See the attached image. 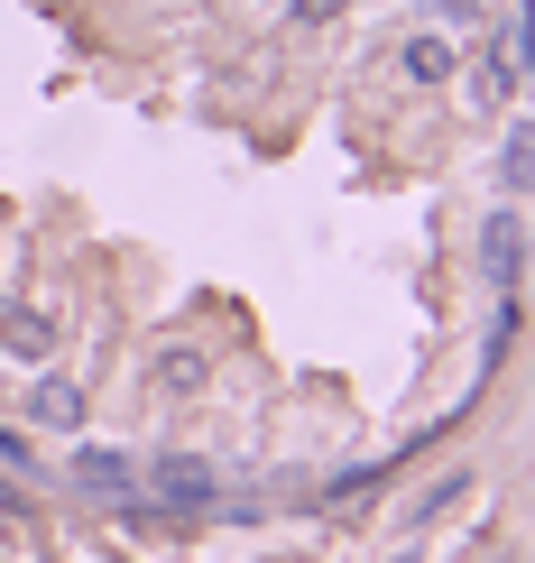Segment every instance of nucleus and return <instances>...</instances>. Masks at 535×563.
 <instances>
[{
    "instance_id": "obj_1",
    "label": "nucleus",
    "mask_w": 535,
    "mask_h": 563,
    "mask_svg": "<svg viewBox=\"0 0 535 563\" xmlns=\"http://www.w3.org/2000/svg\"><path fill=\"white\" fill-rule=\"evenodd\" d=\"M480 268H490L499 296H517V277H526V222L517 213H490V231H480Z\"/></svg>"
},
{
    "instance_id": "obj_2",
    "label": "nucleus",
    "mask_w": 535,
    "mask_h": 563,
    "mask_svg": "<svg viewBox=\"0 0 535 563\" xmlns=\"http://www.w3.org/2000/svg\"><path fill=\"white\" fill-rule=\"evenodd\" d=\"M75 481L92 489V499H130V489H138L130 453H75Z\"/></svg>"
},
{
    "instance_id": "obj_3",
    "label": "nucleus",
    "mask_w": 535,
    "mask_h": 563,
    "mask_svg": "<svg viewBox=\"0 0 535 563\" xmlns=\"http://www.w3.org/2000/svg\"><path fill=\"white\" fill-rule=\"evenodd\" d=\"M0 351L46 361V351H56V314H29V305H19V314H0Z\"/></svg>"
},
{
    "instance_id": "obj_4",
    "label": "nucleus",
    "mask_w": 535,
    "mask_h": 563,
    "mask_svg": "<svg viewBox=\"0 0 535 563\" xmlns=\"http://www.w3.org/2000/svg\"><path fill=\"white\" fill-rule=\"evenodd\" d=\"M157 499H167V508H203V499H213V472H203V462H157Z\"/></svg>"
},
{
    "instance_id": "obj_5",
    "label": "nucleus",
    "mask_w": 535,
    "mask_h": 563,
    "mask_svg": "<svg viewBox=\"0 0 535 563\" xmlns=\"http://www.w3.org/2000/svg\"><path fill=\"white\" fill-rule=\"evenodd\" d=\"M148 379L167 388V397H194V388H203V351H157V361H148Z\"/></svg>"
},
{
    "instance_id": "obj_6",
    "label": "nucleus",
    "mask_w": 535,
    "mask_h": 563,
    "mask_svg": "<svg viewBox=\"0 0 535 563\" xmlns=\"http://www.w3.org/2000/svg\"><path fill=\"white\" fill-rule=\"evenodd\" d=\"M499 176L517 185V195H535V121H517V130H508V157H499Z\"/></svg>"
},
{
    "instance_id": "obj_7",
    "label": "nucleus",
    "mask_w": 535,
    "mask_h": 563,
    "mask_svg": "<svg viewBox=\"0 0 535 563\" xmlns=\"http://www.w3.org/2000/svg\"><path fill=\"white\" fill-rule=\"evenodd\" d=\"M406 75L415 84H453V46L444 37H406Z\"/></svg>"
},
{
    "instance_id": "obj_8",
    "label": "nucleus",
    "mask_w": 535,
    "mask_h": 563,
    "mask_svg": "<svg viewBox=\"0 0 535 563\" xmlns=\"http://www.w3.org/2000/svg\"><path fill=\"white\" fill-rule=\"evenodd\" d=\"M471 102H508V46H480V65H471Z\"/></svg>"
},
{
    "instance_id": "obj_9",
    "label": "nucleus",
    "mask_w": 535,
    "mask_h": 563,
    "mask_svg": "<svg viewBox=\"0 0 535 563\" xmlns=\"http://www.w3.org/2000/svg\"><path fill=\"white\" fill-rule=\"evenodd\" d=\"M37 416H46V426H75V416H83V397L65 388V379H37Z\"/></svg>"
},
{
    "instance_id": "obj_10",
    "label": "nucleus",
    "mask_w": 535,
    "mask_h": 563,
    "mask_svg": "<svg viewBox=\"0 0 535 563\" xmlns=\"http://www.w3.org/2000/svg\"><path fill=\"white\" fill-rule=\"evenodd\" d=\"M388 472H398V462H360V472H352V481L333 489V508H360V499H369V489H379Z\"/></svg>"
},
{
    "instance_id": "obj_11",
    "label": "nucleus",
    "mask_w": 535,
    "mask_h": 563,
    "mask_svg": "<svg viewBox=\"0 0 535 563\" xmlns=\"http://www.w3.org/2000/svg\"><path fill=\"white\" fill-rule=\"evenodd\" d=\"M425 10H434V19H453V29H471V19H480V0H425Z\"/></svg>"
},
{
    "instance_id": "obj_12",
    "label": "nucleus",
    "mask_w": 535,
    "mask_h": 563,
    "mask_svg": "<svg viewBox=\"0 0 535 563\" xmlns=\"http://www.w3.org/2000/svg\"><path fill=\"white\" fill-rule=\"evenodd\" d=\"M241 10H249V19H277V10H296V0H241Z\"/></svg>"
},
{
    "instance_id": "obj_13",
    "label": "nucleus",
    "mask_w": 535,
    "mask_h": 563,
    "mask_svg": "<svg viewBox=\"0 0 535 563\" xmlns=\"http://www.w3.org/2000/svg\"><path fill=\"white\" fill-rule=\"evenodd\" d=\"M398 563H415V554H398Z\"/></svg>"
}]
</instances>
